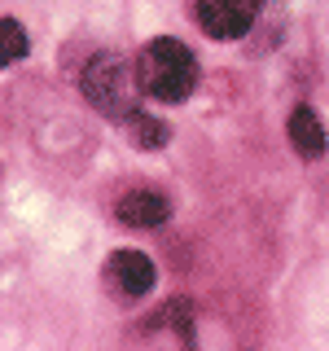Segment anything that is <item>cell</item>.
<instances>
[{
	"instance_id": "obj_1",
	"label": "cell",
	"mask_w": 329,
	"mask_h": 351,
	"mask_svg": "<svg viewBox=\"0 0 329 351\" xmlns=\"http://www.w3.org/2000/svg\"><path fill=\"white\" fill-rule=\"evenodd\" d=\"M136 75H141V88L154 101H184V97L197 88V58L184 49L180 40L162 36V40H149L136 58Z\"/></svg>"
},
{
	"instance_id": "obj_2",
	"label": "cell",
	"mask_w": 329,
	"mask_h": 351,
	"mask_svg": "<svg viewBox=\"0 0 329 351\" xmlns=\"http://www.w3.org/2000/svg\"><path fill=\"white\" fill-rule=\"evenodd\" d=\"M141 93H145V88H141L136 66H127V58H119V53H97V58L84 66V97L101 110V114L119 119V123L141 110L136 106Z\"/></svg>"
},
{
	"instance_id": "obj_3",
	"label": "cell",
	"mask_w": 329,
	"mask_h": 351,
	"mask_svg": "<svg viewBox=\"0 0 329 351\" xmlns=\"http://www.w3.org/2000/svg\"><path fill=\"white\" fill-rule=\"evenodd\" d=\"M263 0H193L197 27L215 40H241L259 18Z\"/></svg>"
},
{
	"instance_id": "obj_4",
	"label": "cell",
	"mask_w": 329,
	"mask_h": 351,
	"mask_svg": "<svg viewBox=\"0 0 329 351\" xmlns=\"http://www.w3.org/2000/svg\"><path fill=\"white\" fill-rule=\"evenodd\" d=\"M106 281L114 285L123 299H141L154 290V263L141 250H114L106 259Z\"/></svg>"
},
{
	"instance_id": "obj_5",
	"label": "cell",
	"mask_w": 329,
	"mask_h": 351,
	"mask_svg": "<svg viewBox=\"0 0 329 351\" xmlns=\"http://www.w3.org/2000/svg\"><path fill=\"white\" fill-rule=\"evenodd\" d=\"M114 215H119V224H127V228H158V224H167L171 202L154 189H132V193L119 197Z\"/></svg>"
},
{
	"instance_id": "obj_6",
	"label": "cell",
	"mask_w": 329,
	"mask_h": 351,
	"mask_svg": "<svg viewBox=\"0 0 329 351\" xmlns=\"http://www.w3.org/2000/svg\"><path fill=\"white\" fill-rule=\"evenodd\" d=\"M290 141H294V149H299L303 158H321V154H325V128H321V119H316L312 106H294Z\"/></svg>"
},
{
	"instance_id": "obj_7",
	"label": "cell",
	"mask_w": 329,
	"mask_h": 351,
	"mask_svg": "<svg viewBox=\"0 0 329 351\" xmlns=\"http://www.w3.org/2000/svg\"><path fill=\"white\" fill-rule=\"evenodd\" d=\"M123 128H127V136H132V145H136V149H162V145H167V136H171L167 123H158L154 114H145V110L127 114Z\"/></svg>"
},
{
	"instance_id": "obj_8",
	"label": "cell",
	"mask_w": 329,
	"mask_h": 351,
	"mask_svg": "<svg viewBox=\"0 0 329 351\" xmlns=\"http://www.w3.org/2000/svg\"><path fill=\"white\" fill-rule=\"evenodd\" d=\"M27 58V31L14 18H0V66H14Z\"/></svg>"
}]
</instances>
